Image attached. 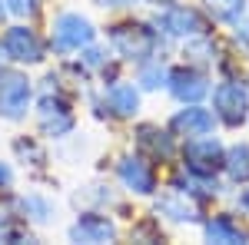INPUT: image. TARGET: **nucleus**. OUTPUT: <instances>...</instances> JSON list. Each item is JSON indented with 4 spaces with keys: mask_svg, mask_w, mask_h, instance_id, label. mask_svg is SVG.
<instances>
[{
    "mask_svg": "<svg viewBox=\"0 0 249 245\" xmlns=\"http://www.w3.org/2000/svg\"><path fill=\"white\" fill-rule=\"evenodd\" d=\"M110 47L120 60H130V63H146L153 60L156 53V43H160V33L146 23H116L110 27Z\"/></svg>",
    "mask_w": 249,
    "mask_h": 245,
    "instance_id": "obj_1",
    "label": "nucleus"
},
{
    "mask_svg": "<svg viewBox=\"0 0 249 245\" xmlns=\"http://www.w3.org/2000/svg\"><path fill=\"white\" fill-rule=\"evenodd\" d=\"M93 23L87 17H80L77 10H63L53 17L50 23V43L57 53H73V50H83L93 43Z\"/></svg>",
    "mask_w": 249,
    "mask_h": 245,
    "instance_id": "obj_2",
    "label": "nucleus"
},
{
    "mask_svg": "<svg viewBox=\"0 0 249 245\" xmlns=\"http://www.w3.org/2000/svg\"><path fill=\"white\" fill-rule=\"evenodd\" d=\"M37 126L43 136L50 139H63L70 136L73 126H77V116H73V106L63 99L60 93H43L37 103Z\"/></svg>",
    "mask_w": 249,
    "mask_h": 245,
    "instance_id": "obj_3",
    "label": "nucleus"
},
{
    "mask_svg": "<svg viewBox=\"0 0 249 245\" xmlns=\"http://www.w3.org/2000/svg\"><path fill=\"white\" fill-rule=\"evenodd\" d=\"M156 33L176 40H196L199 33H206V20L199 17V10H193L186 3H170L156 17Z\"/></svg>",
    "mask_w": 249,
    "mask_h": 245,
    "instance_id": "obj_4",
    "label": "nucleus"
},
{
    "mask_svg": "<svg viewBox=\"0 0 249 245\" xmlns=\"http://www.w3.org/2000/svg\"><path fill=\"white\" fill-rule=\"evenodd\" d=\"M30 96H34V86L23 73H17V70L0 73V116L3 119H10V123L23 119L30 110Z\"/></svg>",
    "mask_w": 249,
    "mask_h": 245,
    "instance_id": "obj_5",
    "label": "nucleus"
},
{
    "mask_svg": "<svg viewBox=\"0 0 249 245\" xmlns=\"http://www.w3.org/2000/svg\"><path fill=\"white\" fill-rule=\"evenodd\" d=\"M213 116H219L226 126H243L249 119V90L243 83H219L213 90Z\"/></svg>",
    "mask_w": 249,
    "mask_h": 245,
    "instance_id": "obj_6",
    "label": "nucleus"
},
{
    "mask_svg": "<svg viewBox=\"0 0 249 245\" xmlns=\"http://www.w3.org/2000/svg\"><path fill=\"white\" fill-rule=\"evenodd\" d=\"M223 143L213 139L210 132L206 136H193L186 139V149H183V159H186V169L199 172V176H216V169H223Z\"/></svg>",
    "mask_w": 249,
    "mask_h": 245,
    "instance_id": "obj_7",
    "label": "nucleus"
},
{
    "mask_svg": "<svg viewBox=\"0 0 249 245\" xmlns=\"http://www.w3.org/2000/svg\"><path fill=\"white\" fill-rule=\"evenodd\" d=\"M0 47H3V53H7L10 63H27V66H34V63L43 60V40H40L37 30H30V27H7Z\"/></svg>",
    "mask_w": 249,
    "mask_h": 245,
    "instance_id": "obj_8",
    "label": "nucleus"
},
{
    "mask_svg": "<svg viewBox=\"0 0 249 245\" xmlns=\"http://www.w3.org/2000/svg\"><path fill=\"white\" fill-rule=\"evenodd\" d=\"M120 235V229L110 215L103 212H83L77 215V222L70 226V242H87V245H100V242H113Z\"/></svg>",
    "mask_w": 249,
    "mask_h": 245,
    "instance_id": "obj_9",
    "label": "nucleus"
},
{
    "mask_svg": "<svg viewBox=\"0 0 249 245\" xmlns=\"http://www.w3.org/2000/svg\"><path fill=\"white\" fill-rule=\"evenodd\" d=\"M116 176H120V182L130 189V192H136V196H150L156 189V172L143 156H123L120 166H116Z\"/></svg>",
    "mask_w": 249,
    "mask_h": 245,
    "instance_id": "obj_10",
    "label": "nucleus"
},
{
    "mask_svg": "<svg viewBox=\"0 0 249 245\" xmlns=\"http://www.w3.org/2000/svg\"><path fill=\"white\" fill-rule=\"evenodd\" d=\"M166 90H170L179 103H199L203 96L210 93V80H206L203 70H196V66H183V70H173L170 73Z\"/></svg>",
    "mask_w": 249,
    "mask_h": 245,
    "instance_id": "obj_11",
    "label": "nucleus"
},
{
    "mask_svg": "<svg viewBox=\"0 0 249 245\" xmlns=\"http://www.w3.org/2000/svg\"><path fill=\"white\" fill-rule=\"evenodd\" d=\"M96 106H107V116H116V119H130L140 110V90L133 83H110L100 103Z\"/></svg>",
    "mask_w": 249,
    "mask_h": 245,
    "instance_id": "obj_12",
    "label": "nucleus"
},
{
    "mask_svg": "<svg viewBox=\"0 0 249 245\" xmlns=\"http://www.w3.org/2000/svg\"><path fill=\"white\" fill-rule=\"evenodd\" d=\"M213 123H216V116H213L210 110L190 103L186 110H176V113H173L170 130L176 132V136H183V139H193V136H206V132H213Z\"/></svg>",
    "mask_w": 249,
    "mask_h": 245,
    "instance_id": "obj_13",
    "label": "nucleus"
},
{
    "mask_svg": "<svg viewBox=\"0 0 249 245\" xmlns=\"http://www.w3.org/2000/svg\"><path fill=\"white\" fill-rule=\"evenodd\" d=\"M136 146L143 152H150V159H173V152H176V143H173V136L166 130H160L153 123H143V126H136Z\"/></svg>",
    "mask_w": 249,
    "mask_h": 245,
    "instance_id": "obj_14",
    "label": "nucleus"
},
{
    "mask_svg": "<svg viewBox=\"0 0 249 245\" xmlns=\"http://www.w3.org/2000/svg\"><path fill=\"white\" fill-rule=\"evenodd\" d=\"M156 212H160V215H166V219H173V222H196V219H199L196 206H193L183 192H176V189L156 199Z\"/></svg>",
    "mask_w": 249,
    "mask_h": 245,
    "instance_id": "obj_15",
    "label": "nucleus"
},
{
    "mask_svg": "<svg viewBox=\"0 0 249 245\" xmlns=\"http://www.w3.org/2000/svg\"><path fill=\"white\" fill-rule=\"evenodd\" d=\"M203 232H206V239L210 242H223V245H230V242H246L249 239V232L232 215H213L210 222L203 226Z\"/></svg>",
    "mask_w": 249,
    "mask_h": 245,
    "instance_id": "obj_16",
    "label": "nucleus"
},
{
    "mask_svg": "<svg viewBox=\"0 0 249 245\" xmlns=\"http://www.w3.org/2000/svg\"><path fill=\"white\" fill-rule=\"evenodd\" d=\"M223 169L230 172L232 182H249V143H236L223 156Z\"/></svg>",
    "mask_w": 249,
    "mask_h": 245,
    "instance_id": "obj_17",
    "label": "nucleus"
},
{
    "mask_svg": "<svg viewBox=\"0 0 249 245\" xmlns=\"http://www.w3.org/2000/svg\"><path fill=\"white\" fill-rule=\"evenodd\" d=\"M203 3L216 23H236L246 17V0H203Z\"/></svg>",
    "mask_w": 249,
    "mask_h": 245,
    "instance_id": "obj_18",
    "label": "nucleus"
},
{
    "mask_svg": "<svg viewBox=\"0 0 249 245\" xmlns=\"http://www.w3.org/2000/svg\"><path fill=\"white\" fill-rule=\"evenodd\" d=\"M136 83H140L143 90H163V86L170 83V70H166L160 60H146V63H140Z\"/></svg>",
    "mask_w": 249,
    "mask_h": 245,
    "instance_id": "obj_19",
    "label": "nucleus"
},
{
    "mask_svg": "<svg viewBox=\"0 0 249 245\" xmlns=\"http://www.w3.org/2000/svg\"><path fill=\"white\" fill-rule=\"evenodd\" d=\"M14 152H17V159H23V166H43L47 163V149L34 136H17L14 139Z\"/></svg>",
    "mask_w": 249,
    "mask_h": 245,
    "instance_id": "obj_20",
    "label": "nucleus"
},
{
    "mask_svg": "<svg viewBox=\"0 0 249 245\" xmlns=\"http://www.w3.org/2000/svg\"><path fill=\"white\" fill-rule=\"evenodd\" d=\"M23 219H30V222H37V226H43V222H50V215H53V206L43 199V196H27L23 199Z\"/></svg>",
    "mask_w": 249,
    "mask_h": 245,
    "instance_id": "obj_21",
    "label": "nucleus"
},
{
    "mask_svg": "<svg viewBox=\"0 0 249 245\" xmlns=\"http://www.w3.org/2000/svg\"><path fill=\"white\" fill-rule=\"evenodd\" d=\"M80 70H83V73H107V50H100V47H83Z\"/></svg>",
    "mask_w": 249,
    "mask_h": 245,
    "instance_id": "obj_22",
    "label": "nucleus"
},
{
    "mask_svg": "<svg viewBox=\"0 0 249 245\" xmlns=\"http://www.w3.org/2000/svg\"><path fill=\"white\" fill-rule=\"evenodd\" d=\"M7 3V14L14 17H34L40 10V0H3Z\"/></svg>",
    "mask_w": 249,
    "mask_h": 245,
    "instance_id": "obj_23",
    "label": "nucleus"
},
{
    "mask_svg": "<svg viewBox=\"0 0 249 245\" xmlns=\"http://www.w3.org/2000/svg\"><path fill=\"white\" fill-rule=\"evenodd\" d=\"M14 186V169L7 163H0V189H10Z\"/></svg>",
    "mask_w": 249,
    "mask_h": 245,
    "instance_id": "obj_24",
    "label": "nucleus"
},
{
    "mask_svg": "<svg viewBox=\"0 0 249 245\" xmlns=\"http://www.w3.org/2000/svg\"><path fill=\"white\" fill-rule=\"evenodd\" d=\"M236 40L249 47V20H246V23H243V20H236Z\"/></svg>",
    "mask_w": 249,
    "mask_h": 245,
    "instance_id": "obj_25",
    "label": "nucleus"
},
{
    "mask_svg": "<svg viewBox=\"0 0 249 245\" xmlns=\"http://www.w3.org/2000/svg\"><path fill=\"white\" fill-rule=\"evenodd\" d=\"M93 3H96V7H113V10H116V7H133L136 0H93Z\"/></svg>",
    "mask_w": 249,
    "mask_h": 245,
    "instance_id": "obj_26",
    "label": "nucleus"
},
{
    "mask_svg": "<svg viewBox=\"0 0 249 245\" xmlns=\"http://www.w3.org/2000/svg\"><path fill=\"white\" fill-rule=\"evenodd\" d=\"M239 206H243V209L249 212V192H243V199H239Z\"/></svg>",
    "mask_w": 249,
    "mask_h": 245,
    "instance_id": "obj_27",
    "label": "nucleus"
},
{
    "mask_svg": "<svg viewBox=\"0 0 249 245\" xmlns=\"http://www.w3.org/2000/svg\"><path fill=\"white\" fill-rule=\"evenodd\" d=\"M150 3H156V7H170V3H176V0H150Z\"/></svg>",
    "mask_w": 249,
    "mask_h": 245,
    "instance_id": "obj_28",
    "label": "nucleus"
},
{
    "mask_svg": "<svg viewBox=\"0 0 249 245\" xmlns=\"http://www.w3.org/2000/svg\"><path fill=\"white\" fill-rule=\"evenodd\" d=\"M3 63H7V53H3V47H0V73H3Z\"/></svg>",
    "mask_w": 249,
    "mask_h": 245,
    "instance_id": "obj_29",
    "label": "nucleus"
},
{
    "mask_svg": "<svg viewBox=\"0 0 249 245\" xmlns=\"http://www.w3.org/2000/svg\"><path fill=\"white\" fill-rule=\"evenodd\" d=\"M7 17V3H3V0H0V20Z\"/></svg>",
    "mask_w": 249,
    "mask_h": 245,
    "instance_id": "obj_30",
    "label": "nucleus"
}]
</instances>
